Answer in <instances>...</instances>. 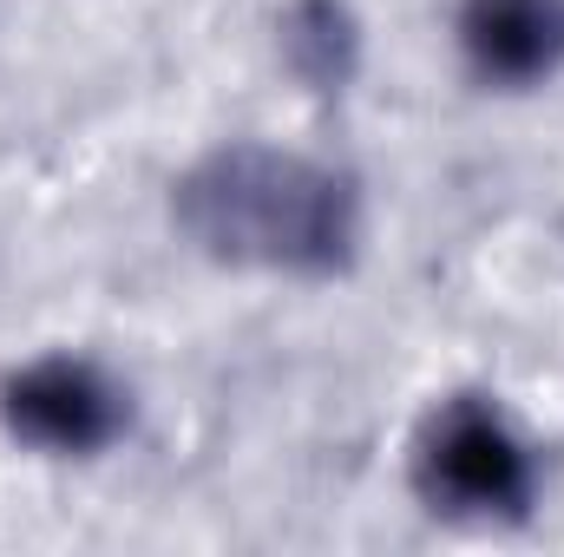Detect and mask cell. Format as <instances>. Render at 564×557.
Listing matches in <instances>:
<instances>
[{"label": "cell", "instance_id": "cell-3", "mask_svg": "<svg viewBox=\"0 0 564 557\" xmlns=\"http://www.w3.org/2000/svg\"><path fill=\"white\" fill-rule=\"evenodd\" d=\"M0 426L40 459H99L132 433V387L73 348H46L0 381Z\"/></svg>", "mask_w": 564, "mask_h": 557}, {"label": "cell", "instance_id": "cell-5", "mask_svg": "<svg viewBox=\"0 0 564 557\" xmlns=\"http://www.w3.org/2000/svg\"><path fill=\"white\" fill-rule=\"evenodd\" d=\"M282 59L315 86V92H341L361 66V26L341 0H295L282 13Z\"/></svg>", "mask_w": 564, "mask_h": 557}, {"label": "cell", "instance_id": "cell-4", "mask_svg": "<svg viewBox=\"0 0 564 557\" xmlns=\"http://www.w3.org/2000/svg\"><path fill=\"white\" fill-rule=\"evenodd\" d=\"M453 46L473 86L539 92L564 73V0H459Z\"/></svg>", "mask_w": 564, "mask_h": 557}, {"label": "cell", "instance_id": "cell-1", "mask_svg": "<svg viewBox=\"0 0 564 557\" xmlns=\"http://www.w3.org/2000/svg\"><path fill=\"white\" fill-rule=\"evenodd\" d=\"M171 223L197 256L224 270L335 282L368 243V197L328 157L237 139L204 151L171 184Z\"/></svg>", "mask_w": 564, "mask_h": 557}, {"label": "cell", "instance_id": "cell-2", "mask_svg": "<svg viewBox=\"0 0 564 557\" xmlns=\"http://www.w3.org/2000/svg\"><path fill=\"white\" fill-rule=\"evenodd\" d=\"M408 485L446 525H525L539 505V446L492 394L433 401L408 439Z\"/></svg>", "mask_w": 564, "mask_h": 557}]
</instances>
